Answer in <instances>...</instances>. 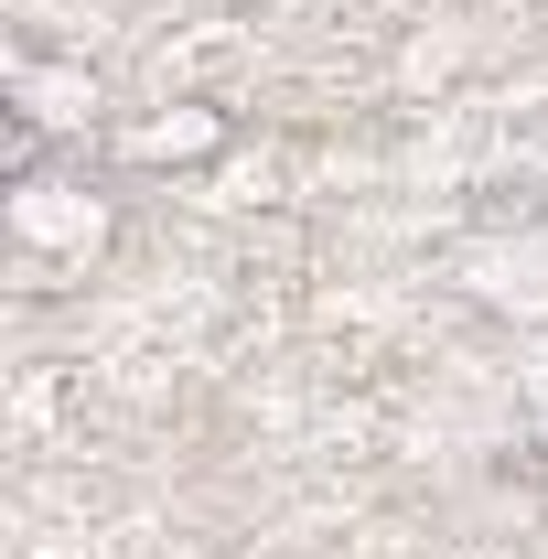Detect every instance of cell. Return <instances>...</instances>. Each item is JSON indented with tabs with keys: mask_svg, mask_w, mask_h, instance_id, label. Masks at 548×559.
I'll return each instance as SVG.
<instances>
[{
	"mask_svg": "<svg viewBox=\"0 0 548 559\" xmlns=\"http://www.w3.org/2000/svg\"><path fill=\"white\" fill-rule=\"evenodd\" d=\"M215 140H226V119H215V108H183V119H151L140 151H151V162H205Z\"/></svg>",
	"mask_w": 548,
	"mask_h": 559,
	"instance_id": "6da1fadb",
	"label": "cell"
}]
</instances>
